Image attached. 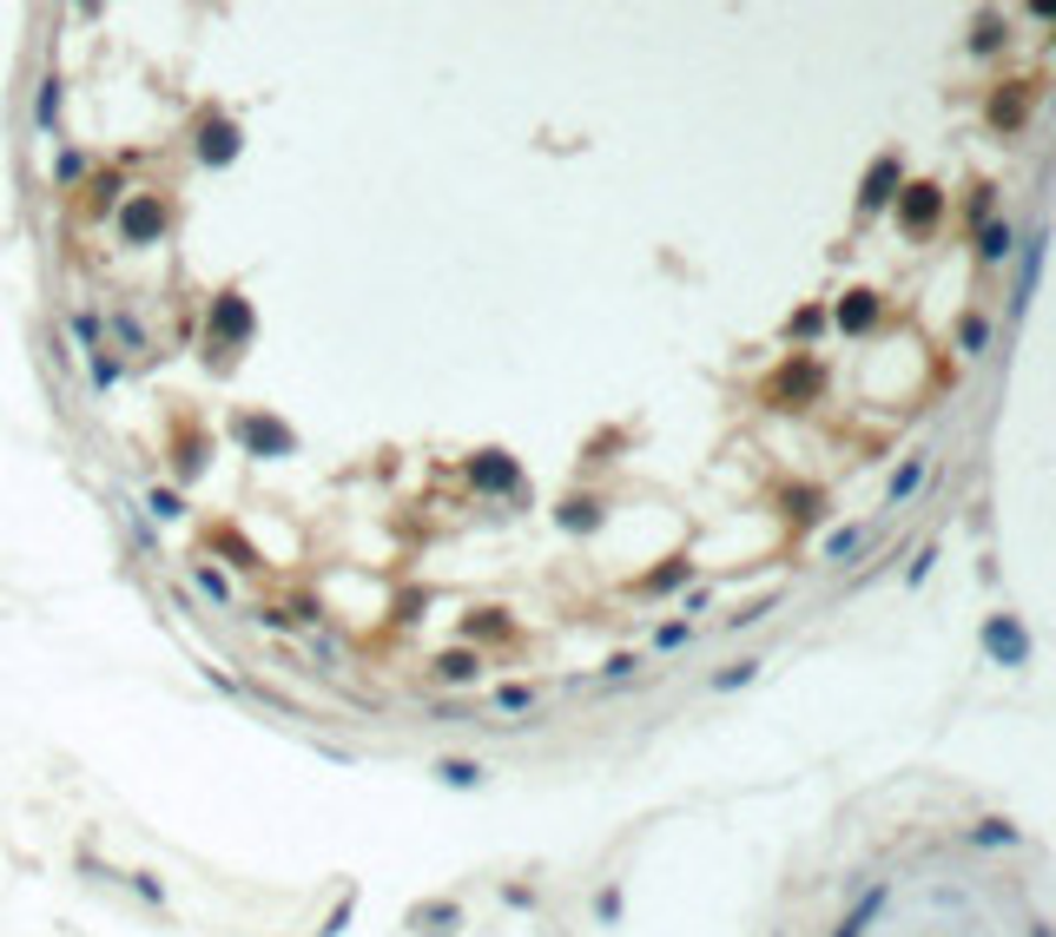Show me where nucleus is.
<instances>
[{
    "label": "nucleus",
    "mask_w": 1056,
    "mask_h": 937,
    "mask_svg": "<svg viewBox=\"0 0 1056 937\" xmlns=\"http://www.w3.org/2000/svg\"><path fill=\"white\" fill-rule=\"evenodd\" d=\"M165 231H172V205H165L159 192L119 198V238H126V244H159Z\"/></svg>",
    "instance_id": "nucleus-1"
},
{
    "label": "nucleus",
    "mask_w": 1056,
    "mask_h": 937,
    "mask_svg": "<svg viewBox=\"0 0 1056 937\" xmlns=\"http://www.w3.org/2000/svg\"><path fill=\"white\" fill-rule=\"evenodd\" d=\"M251 337V304L238 297V291H218L211 297V350L225 357V350H238Z\"/></svg>",
    "instance_id": "nucleus-2"
},
{
    "label": "nucleus",
    "mask_w": 1056,
    "mask_h": 937,
    "mask_svg": "<svg viewBox=\"0 0 1056 937\" xmlns=\"http://www.w3.org/2000/svg\"><path fill=\"white\" fill-rule=\"evenodd\" d=\"M238 145H244V139H238V126H231L225 112H198V165L218 172V165L238 159Z\"/></svg>",
    "instance_id": "nucleus-3"
},
{
    "label": "nucleus",
    "mask_w": 1056,
    "mask_h": 937,
    "mask_svg": "<svg viewBox=\"0 0 1056 937\" xmlns=\"http://www.w3.org/2000/svg\"><path fill=\"white\" fill-rule=\"evenodd\" d=\"M462 476H469V489H482V495H509V489L522 482L515 456H502V449H482V456H469V462H462Z\"/></svg>",
    "instance_id": "nucleus-4"
},
{
    "label": "nucleus",
    "mask_w": 1056,
    "mask_h": 937,
    "mask_svg": "<svg viewBox=\"0 0 1056 937\" xmlns=\"http://www.w3.org/2000/svg\"><path fill=\"white\" fill-rule=\"evenodd\" d=\"M238 443H244V449H258V456H291V449H297V436H291L277 416H258V410H244V416H238Z\"/></svg>",
    "instance_id": "nucleus-5"
},
{
    "label": "nucleus",
    "mask_w": 1056,
    "mask_h": 937,
    "mask_svg": "<svg viewBox=\"0 0 1056 937\" xmlns=\"http://www.w3.org/2000/svg\"><path fill=\"white\" fill-rule=\"evenodd\" d=\"M66 344H73L79 357H99V350H106V310L73 304V310H66Z\"/></svg>",
    "instance_id": "nucleus-6"
},
{
    "label": "nucleus",
    "mask_w": 1056,
    "mask_h": 937,
    "mask_svg": "<svg viewBox=\"0 0 1056 937\" xmlns=\"http://www.w3.org/2000/svg\"><path fill=\"white\" fill-rule=\"evenodd\" d=\"M106 330H112V344H119V363H139V357H145V344H152L132 304H112V310H106Z\"/></svg>",
    "instance_id": "nucleus-7"
},
{
    "label": "nucleus",
    "mask_w": 1056,
    "mask_h": 937,
    "mask_svg": "<svg viewBox=\"0 0 1056 937\" xmlns=\"http://www.w3.org/2000/svg\"><path fill=\"white\" fill-rule=\"evenodd\" d=\"M984 647H991L1004 667H1024V661H1031V641H1024V628H1017L1011 614H991V621H984Z\"/></svg>",
    "instance_id": "nucleus-8"
},
{
    "label": "nucleus",
    "mask_w": 1056,
    "mask_h": 937,
    "mask_svg": "<svg viewBox=\"0 0 1056 937\" xmlns=\"http://www.w3.org/2000/svg\"><path fill=\"white\" fill-rule=\"evenodd\" d=\"M436 680H443V687H476V680H482V654H476V647L436 654Z\"/></svg>",
    "instance_id": "nucleus-9"
},
{
    "label": "nucleus",
    "mask_w": 1056,
    "mask_h": 937,
    "mask_svg": "<svg viewBox=\"0 0 1056 937\" xmlns=\"http://www.w3.org/2000/svg\"><path fill=\"white\" fill-rule=\"evenodd\" d=\"M403 925H410V931H423V937H443V931H456V925H462V912H456L449 898H436V905H416Z\"/></svg>",
    "instance_id": "nucleus-10"
},
{
    "label": "nucleus",
    "mask_w": 1056,
    "mask_h": 937,
    "mask_svg": "<svg viewBox=\"0 0 1056 937\" xmlns=\"http://www.w3.org/2000/svg\"><path fill=\"white\" fill-rule=\"evenodd\" d=\"M892 185H899V159L885 152V159H879V165L866 172V192H859V205H866V211H879V205L892 198Z\"/></svg>",
    "instance_id": "nucleus-11"
},
{
    "label": "nucleus",
    "mask_w": 1056,
    "mask_h": 937,
    "mask_svg": "<svg viewBox=\"0 0 1056 937\" xmlns=\"http://www.w3.org/2000/svg\"><path fill=\"white\" fill-rule=\"evenodd\" d=\"M192 509H185V495L178 489H165V482H145V522H185Z\"/></svg>",
    "instance_id": "nucleus-12"
},
{
    "label": "nucleus",
    "mask_w": 1056,
    "mask_h": 937,
    "mask_svg": "<svg viewBox=\"0 0 1056 937\" xmlns=\"http://www.w3.org/2000/svg\"><path fill=\"white\" fill-rule=\"evenodd\" d=\"M59 99H66V86H59V73H46V79H40V99H33V126H40V132H59Z\"/></svg>",
    "instance_id": "nucleus-13"
},
{
    "label": "nucleus",
    "mask_w": 1056,
    "mask_h": 937,
    "mask_svg": "<svg viewBox=\"0 0 1056 937\" xmlns=\"http://www.w3.org/2000/svg\"><path fill=\"white\" fill-rule=\"evenodd\" d=\"M86 165H92V159H86V145L59 139V152H53V185H59V192H66V185H79V178H86Z\"/></svg>",
    "instance_id": "nucleus-14"
},
{
    "label": "nucleus",
    "mask_w": 1056,
    "mask_h": 937,
    "mask_svg": "<svg viewBox=\"0 0 1056 937\" xmlns=\"http://www.w3.org/2000/svg\"><path fill=\"white\" fill-rule=\"evenodd\" d=\"M885 898H892L885 885H879V892H866V898H859V905L846 912V925H839V931H832V937H866V925H872V918L885 912Z\"/></svg>",
    "instance_id": "nucleus-15"
},
{
    "label": "nucleus",
    "mask_w": 1056,
    "mask_h": 937,
    "mask_svg": "<svg viewBox=\"0 0 1056 937\" xmlns=\"http://www.w3.org/2000/svg\"><path fill=\"white\" fill-rule=\"evenodd\" d=\"M436 780H443V786H462V793H476V786L489 780V766H482V760H436Z\"/></svg>",
    "instance_id": "nucleus-16"
},
{
    "label": "nucleus",
    "mask_w": 1056,
    "mask_h": 937,
    "mask_svg": "<svg viewBox=\"0 0 1056 937\" xmlns=\"http://www.w3.org/2000/svg\"><path fill=\"white\" fill-rule=\"evenodd\" d=\"M86 377H92V390L106 396L119 377H126V363H119V350H99V357H86Z\"/></svg>",
    "instance_id": "nucleus-17"
},
{
    "label": "nucleus",
    "mask_w": 1056,
    "mask_h": 937,
    "mask_svg": "<svg viewBox=\"0 0 1056 937\" xmlns=\"http://www.w3.org/2000/svg\"><path fill=\"white\" fill-rule=\"evenodd\" d=\"M918 482H925V456H912V462H905V469L892 476V489H885V502H892V509H899V502H912V495H918Z\"/></svg>",
    "instance_id": "nucleus-18"
},
{
    "label": "nucleus",
    "mask_w": 1056,
    "mask_h": 937,
    "mask_svg": "<svg viewBox=\"0 0 1056 937\" xmlns=\"http://www.w3.org/2000/svg\"><path fill=\"white\" fill-rule=\"evenodd\" d=\"M932 218H938V192H932V185H918V192L905 198V225H912V231H925Z\"/></svg>",
    "instance_id": "nucleus-19"
},
{
    "label": "nucleus",
    "mask_w": 1056,
    "mask_h": 937,
    "mask_svg": "<svg viewBox=\"0 0 1056 937\" xmlns=\"http://www.w3.org/2000/svg\"><path fill=\"white\" fill-rule=\"evenodd\" d=\"M859 548H866V529H832V535H826V548H819V555H826V562H852V555H859Z\"/></svg>",
    "instance_id": "nucleus-20"
},
{
    "label": "nucleus",
    "mask_w": 1056,
    "mask_h": 937,
    "mask_svg": "<svg viewBox=\"0 0 1056 937\" xmlns=\"http://www.w3.org/2000/svg\"><path fill=\"white\" fill-rule=\"evenodd\" d=\"M978 251H984V258H991V264H1004V258H1011V251H1017V231H1011V225H991V231H984V238H978Z\"/></svg>",
    "instance_id": "nucleus-21"
},
{
    "label": "nucleus",
    "mask_w": 1056,
    "mask_h": 937,
    "mask_svg": "<svg viewBox=\"0 0 1056 937\" xmlns=\"http://www.w3.org/2000/svg\"><path fill=\"white\" fill-rule=\"evenodd\" d=\"M192 581H198V588H205V595H211L218 608H231V581H225V575H218L211 562H192Z\"/></svg>",
    "instance_id": "nucleus-22"
},
{
    "label": "nucleus",
    "mask_w": 1056,
    "mask_h": 937,
    "mask_svg": "<svg viewBox=\"0 0 1056 937\" xmlns=\"http://www.w3.org/2000/svg\"><path fill=\"white\" fill-rule=\"evenodd\" d=\"M879 317V304L872 297H852V304H839V330H866Z\"/></svg>",
    "instance_id": "nucleus-23"
},
{
    "label": "nucleus",
    "mask_w": 1056,
    "mask_h": 937,
    "mask_svg": "<svg viewBox=\"0 0 1056 937\" xmlns=\"http://www.w3.org/2000/svg\"><path fill=\"white\" fill-rule=\"evenodd\" d=\"M687 641H694V621H661V628H654V647H661V654H674V647H687Z\"/></svg>",
    "instance_id": "nucleus-24"
},
{
    "label": "nucleus",
    "mask_w": 1056,
    "mask_h": 937,
    "mask_svg": "<svg viewBox=\"0 0 1056 937\" xmlns=\"http://www.w3.org/2000/svg\"><path fill=\"white\" fill-rule=\"evenodd\" d=\"M753 680H760V661H733L727 674H714V687H720V694H733V687H753Z\"/></svg>",
    "instance_id": "nucleus-25"
},
{
    "label": "nucleus",
    "mask_w": 1056,
    "mask_h": 937,
    "mask_svg": "<svg viewBox=\"0 0 1056 937\" xmlns=\"http://www.w3.org/2000/svg\"><path fill=\"white\" fill-rule=\"evenodd\" d=\"M496 713H535V687H496Z\"/></svg>",
    "instance_id": "nucleus-26"
},
{
    "label": "nucleus",
    "mask_w": 1056,
    "mask_h": 937,
    "mask_svg": "<svg viewBox=\"0 0 1056 937\" xmlns=\"http://www.w3.org/2000/svg\"><path fill=\"white\" fill-rule=\"evenodd\" d=\"M595 522H601V509H595V502H568V509H562V529H581V535H588Z\"/></svg>",
    "instance_id": "nucleus-27"
},
{
    "label": "nucleus",
    "mask_w": 1056,
    "mask_h": 937,
    "mask_svg": "<svg viewBox=\"0 0 1056 937\" xmlns=\"http://www.w3.org/2000/svg\"><path fill=\"white\" fill-rule=\"evenodd\" d=\"M681 581H687V562H667V568L647 575V595H667V588H681Z\"/></svg>",
    "instance_id": "nucleus-28"
},
{
    "label": "nucleus",
    "mask_w": 1056,
    "mask_h": 937,
    "mask_svg": "<svg viewBox=\"0 0 1056 937\" xmlns=\"http://www.w3.org/2000/svg\"><path fill=\"white\" fill-rule=\"evenodd\" d=\"M971 839H978V846H1011V839H1017V832H1011V826H998V819H984V826H978V832H971Z\"/></svg>",
    "instance_id": "nucleus-29"
},
{
    "label": "nucleus",
    "mask_w": 1056,
    "mask_h": 937,
    "mask_svg": "<svg viewBox=\"0 0 1056 937\" xmlns=\"http://www.w3.org/2000/svg\"><path fill=\"white\" fill-rule=\"evenodd\" d=\"M984 344H991V330H984V317H965V350H971V357H978V350H984Z\"/></svg>",
    "instance_id": "nucleus-30"
},
{
    "label": "nucleus",
    "mask_w": 1056,
    "mask_h": 937,
    "mask_svg": "<svg viewBox=\"0 0 1056 937\" xmlns=\"http://www.w3.org/2000/svg\"><path fill=\"white\" fill-rule=\"evenodd\" d=\"M595 918L614 925V918H621V892H595Z\"/></svg>",
    "instance_id": "nucleus-31"
},
{
    "label": "nucleus",
    "mask_w": 1056,
    "mask_h": 937,
    "mask_svg": "<svg viewBox=\"0 0 1056 937\" xmlns=\"http://www.w3.org/2000/svg\"><path fill=\"white\" fill-rule=\"evenodd\" d=\"M634 667H641V654H614V661H608V674H601V680H628V674H634Z\"/></svg>",
    "instance_id": "nucleus-32"
},
{
    "label": "nucleus",
    "mask_w": 1056,
    "mask_h": 937,
    "mask_svg": "<svg viewBox=\"0 0 1056 937\" xmlns=\"http://www.w3.org/2000/svg\"><path fill=\"white\" fill-rule=\"evenodd\" d=\"M819 324H826V317H819V310H799V317H793V337H813V330H819Z\"/></svg>",
    "instance_id": "nucleus-33"
}]
</instances>
